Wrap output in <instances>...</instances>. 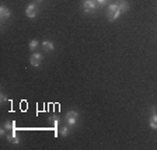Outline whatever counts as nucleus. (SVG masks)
Here are the masks:
<instances>
[{
  "mask_svg": "<svg viewBox=\"0 0 157 150\" xmlns=\"http://www.w3.org/2000/svg\"><path fill=\"white\" fill-rule=\"evenodd\" d=\"M42 53L39 52H33V55H31V58H29V63H31V66L33 67H38V66H41V63H42Z\"/></svg>",
  "mask_w": 157,
  "mask_h": 150,
  "instance_id": "39448f33",
  "label": "nucleus"
},
{
  "mask_svg": "<svg viewBox=\"0 0 157 150\" xmlns=\"http://www.w3.org/2000/svg\"><path fill=\"white\" fill-rule=\"evenodd\" d=\"M77 121H78V112L77 111H69L67 114L65 115V122L69 125V126H76L77 125Z\"/></svg>",
  "mask_w": 157,
  "mask_h": 150,
  "instance_id": "f03ea898",
  "label": "nucleus"
},
{
  "mask_svg": "<svg viewBox=\"0 0 157 150\" xmlns=\"http://www.w3.org/2000/svg\"><path fill=\"white\" fill-rule=\"evenodd\" d=\"M119 9H121V13H126L129 11V3H128V0H118L117 2Z\"/></svg>",
  "mask_w": 157,
  "mask_h": 150,
  "instance_id": "9d476101",
  "label": "nucleus"
},
{
  "mask_svg": "<svg viewBox=\"0 0 157 150\" xmlns=\"http://www.w3.org/2000/svg\"><path fill=\"white\" fill-rule=\"evenodd\" d=\"M25 16L28 18H35L38 16V3L34 2V3H29L25 9Z\"/></svg>",
  "mask_w": 157,
  "mask_h": 150,
  "instance_id": "20e7f679",
  "label": "nucleus"
},
{
  "mask_svg": "<svg viewBox=\"0 0 157 150\" xmlns=\"http://www.w3.org/2000/svg\"><path fill=\"white\" fill-rule=\"evenodd\" d=\"M38 46H39V42L36 41V39H31V41H29L28 48H29V51H31V52H35Z\"/></svg>",
  "mask_w": 157,
  "mask_h": 150,
  "instance_id": "ddd939ff",
  "label": "nucleus"
},
{
  "mask_svg": "<svg viewBox=\"0 0 157 150\" xmlns=\"http://www.w3.org/2000/svg\"><path fill=\"white\" fill-rule=\"evenodd\" d=\"M121 9L118 6V3H109L108 6V10H107V18L108 21H115L118 20V17L121 16Z\"/></svg>",
  "mask_w": 157,
  "mask_h": 150,
  "instance_id": "f257e3e1",
  "label": "nucleus"
},
{
  "mask_svg": "<svg viewBox=\"0 0 157 150\" xmlns=\"http://www.w3.org/2000/svg\"><path fill=\"white\" fill-rule=\"evenodd\" d=\"M149 125L151 129H157V110L156 107H151V117L149 119Z\"/></svg>",
  "mask_w": 157,
  "mask_h": 150,
  "instance_id": "0eeeda50",
  "label": "nucleus"
},
{
  "mask_svg": "<svg viewBox=\"0 0 157 150\" xmlns=\"http://www.w3.org/2000/svg\"><path fill=\"white\" fill-rule=\"evenodd\" d=\"M59 133L62 135L63 137H66V136H69V133H70V126H69L67 124L65 125V126H62L60 128V131H59Z\"/></svg>",
  "mask_w": 157,
  "mask_h": 150,
  "instance_id": "4468645a",
  "label": "nucleus"
},
{
  "mask_svg": "<svg viewBox=\"0 0 157 150\" xmlns=\"http://www.w3.org/2000/svg\"><path fill=\"white\" fill-rule=\"evenodd\" d=\"M98 9V4L95 0H84L83 2V10H84V13L90 14V13H95Z\"/></svg>",
  "mask_w": 157,
  "mask_h": 150,
  "instance_id": "7ed1b4c3",
  "label": "nucleus"
},
{
  "mask_svg": "<svg viewBox=\"0 0 157 150\" xmlns=\"http://www.w3.org/2000/svg\"><path fill=\"white\" fill-rule=\"evenodd\" d=\"M10 16H11L10 10L7 9V7L4 6V4H2V6H0V20H2V23L7 21V20L10 18Z\"/></svg>",
  "mask_w": 157,
  "mask_h": 150,
  "instance_id": "423d86ee",
  "label": "nucleus"
},
{
  "mask_svg": "<svg viewBox=\"0 0 157 150\" xmlns=\"http://www.w3.org/2000/svg\"><path fill=\"white\" fill-rule=\"evenodd\" d=\"M7 101H9V98L6 97V94H4V93H2V94H0V102H2V104H6Z\"/></svg>",
  "mask_w": 157,
  "mask_h": 150,
  "instance_id": "dca6fc26",
  "label": "nucleus"
},
{
  "mask_svg": "<svg viewBox=\"0 0 157 150\" xmlns=\"http://www.w3.org/2000/svg\"><path fill=\"white\" fill-rule=\"evenodd\" d=\"M49 122L52 124V126L55 128V129H58L59 124H60V118H59L58 115H52V117L49 118Z\"/></svg>",
  "mask_w": 157,
  "mask_h": 150,
  "instance_id": "f8f14e48",
  "label": "nucleus"
},
{
  "mask_svg": "<svg viewBox=\"0 0 157 150\" xmlns=\"http://www.w3.org/2000/svg\"><path fill=\"white\" fill-rule=\"evenodd\" d=\"M97 2V4H98V7H102V6H105V4H108L111 0H95Z\"/></svg>",
  "mask_w": 157,
  "mask_h": 150,
  "instance_id": "2eb2a0df",
  "label": "nucleus"
},
{
  "mask_svg": "<svg viewBox=\"0 0 157 150\" xmlns=\"http://www.w3.org/2000/svg\"><path fill=\"white\" fill-rule=\"evenodd\" d=\"M41 45H42V49L45 52H52L53 49H55V44L52 41H44Z\"/></svg>",
  "mask_w": 157,
  "mask_h": 150,
  "instance_id": "1a4fd4ad",
  "label": "nucleus"
},
{
  "mask_svg": "<svg viewBox=\"0 0 157 150\" xmlns=\"http://www.w3.org/2000/svg\"><path fill=\"white\" fill-rule=\"evenodd\" d=\"M4 128L7 129V132H11V131H17V125H16V121H6L3 125Z\"/></svg>",
  "mask_w": 157,
  "mask_h": 150,
  "instance_id": "9b49d317",
  "label": "nucleus"
},
{
  "mask_svg": "<svg viewBox=\"0 0 157 150\" xmlns=\"http://www.w3.org/2000/svg\"><path fill=\"white\" fill-rule=\"evenodd\" d=\"M7 140H9L10 143H13V144H20V137H18V135H17V131L9 132V135H7Z\"/></svg>",
  "mask_w": 157,
  "mask_h": 150,
  "instance_id": "6e6552de",
  "label": "nucleus"
},
{
  "mask_svg": "<svg viewBox=\"0 0 157 150\" xmlns=\"http://www.w3.org/2000/svg\"><path fill=\"white\" fill-rule=\"evenodd\" d=\"M35 2H36V3H38V4H41V3H42V2H44V0H35Z\"/></svg>",
  "mask_w": 157,
  "mask_h": 150,
  "instance_id": "f3484780",
  "label": "nucleus"
}]
</instances>
